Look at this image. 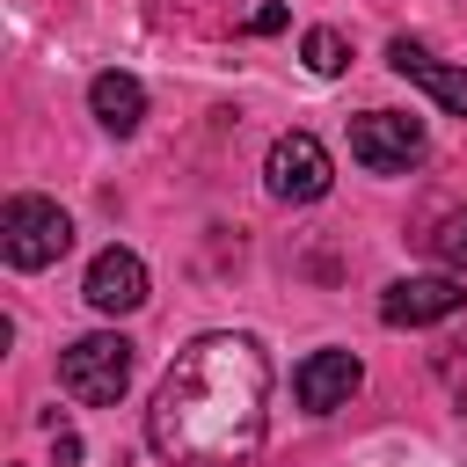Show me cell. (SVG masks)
I'll return each mask as SVG.
<instances>
[{
	"mask_svg": "<svg viewBox=\"0 0 467 467\" xmlns=\"http://www.w3.org/2000/svg\"><path fill=\"white\" fill-rule=\"evenodd\" d=\"M263 401H270V358L255 336H197L146 409V445L175 467H241L263 445Z\"/></svg>",
	"mask_w": 467,
	"mask_h": 467,
	"instance_id": "cell-1",
	"label": "cell"
},
{
	"mask_svg": "<svg viewBox=\"0 0 467 467\" xmlns=\"http://www.w3.org/2000/svg\"><path fill=\"white\" fill-rule=\"evenodd\" d=\"M73 248V219L51 204V197H7L0 204V255L15 263V270H44V263H58Z\"/></svg>",
	"mask_w": 467,
	"mask_h": 467,
	"instance_id": "cell-2",
	"label": "cell"
},
{
	"mask_svg": "<svg viewBox=\"0 0 467 467\" xmlns=\"http://www.w3.org/2000/svg\"><path fill=\"white\" fill-rule=\"evenodd\" d=\"M58 387H66L73 401H88V409H109V401L131 387V343L109 336V328L66 343V350H58Z\"/></svg>",
	"mask_w": 467,
	"mask_h": 467,
	"instance_id": "cell-3",
	"label": "cell"
},
{
	"mask_svg": "<svg viewBox=\"0 0 467 467\" xmlns=\"http://www.w3.org/2000/svg\"><path fill=\"white\" fill-rule=\"evenodd\" d=\"M350 161L372 175H409L423 161V124L401 109H365V117H350Z\"/></svg>",
	"mask_w": 467,
	"mask_h": 467,
	"instance_id": "cell-4",
	"label": "cell"
},
{
	"mask_svg": "<svg viewBox=\"0 0 467 467\" xmlns=\"http://www.w3.org/2000/svg\"><path fill=\"white\" fill-rule=\"evenodd\" d=\"M263 182H270V197H285V204H314V197H328V182H336L328 146H321L314 131H285V139L270 146V161H263Z\"/></svg>",
	"mask_w": 467,
	"mask_h": 467,
	"instance_id": "cell-5",
	"label": "cell"
},
{
	"mask_svg": "<svg viewBox=\"0 0 467 467\" xmlns=\"http://www.w3.org/2000/svg\"><path fill=\"white\" fill-rule=\"evenodd\" d=\"M460 299H467V285H460L452 270H431V277H394V285L379 292V321H387V328H431V321L460 314Z\"/></svg>",
	"mask_w": 467,
	"mask_h": 467,
	"instance_id": "cell-6",
	"label": "cell"
},
{
	"mask_svg": "<svg viewBox=\"0 0 467 467\" xmlns=\"http://www.w3.org/2000/svg\"><path fill=\"white\" fill-rule=\"evenodd\" d=\"M80 299H88L95 314H139V306H146V263H139L131 248H102V255L88 263Z\"/></svg>",
	"mask_w": 467,
	"mask_h": 467,
	"instance_id": "cell-7",
	"label": "cell"
},
{
	"mask_svg": "<svg viewBox=\"0 0 467 467\" xmlns=\"http://www.w3.org/2000/svg\"><path fill=\"white\" fill-rule=\"evenodd\" d=\"M358 379H365L358 350H314V358L292 372V394H299L306 416H328V409H343V401L358 394Z\"/></svg>",
	"mask_w": 467,
	"mask_h": 467,
	"instance_id": "cell-8",
	"label": "cell"
},
{
	"mask_svg": "<svg viewBox=\"0 0 467 467\" xmlns=\"http://www.w3.org/2000/svg\"><path fill=\"white\" fill-rule=\"evenodd\" d=\"M387 66H394L401 80H416V88H423L438 109L467 117V66H438V58H431L416 36H394V44H387Z\"/></svg>",
	"mask_w": 467,
	"mask_h": 467,
	"instance_id": "cell-9",
	"label": "cell"
},
{
	"mask_svg": "<svg viewBox=\"0 0 467 467\" xmlns=\"http://www.w3.org/2000/svg\"><path fill=\"white\" fill-rule=\"evenodd\" d=\"M88 109H95V124H102V131L131 139V131H139V117H146V88H139L131 73H95V80H88Z\"/></svg>",
	"mask_w": 467,
	"mask_h": 467,
	"instance_id": "cell-10",
	"label": "cell"
},
{
	"mask_svg": "<svg viewBox=\"0 0 467 467\" xmlns=\"http://www.w3.org/2000/svg\"><path fill=\"white\" fill-rule=\"evenodd\" d=\"M299 58H306V73H321V80H336V73L350 66V44H343L336 29H306V36H299Z\"/></svg>",
	"mask_w": 467,
	"mask_h": 467,
	"instance_id": "cell-11",
	"label": "cell"
},
{
	"mask_svg": "<svg viewBox=\"0 0 467 467\" xmlns=\"http://www.w3.org/2000/svg\"><path fill=\"white\" fill-rule=\"evenodd\" d=\"M431 248H438V263H445V270H460V263H467V212H452V219L431 234Z\"/></svg>",
	"mask_w": 467,
	"mask_h": 467,
	"instance_id": "cell-12",
	"label": "cell"
},
{
	"mask_svg": "<svg viewBox=\"0 0 467 467\" xmlns=\"http://www.w3.org/2000/svg\"><path fill=\"white\" fill-rule=\"evenodd\" d=\"M438 365H445V379H452V394H467V336H460V343H452V350H445Z\"/></svg>",
	"mask_w": 467,
	"mask_h": 467,
	"instance_id": "cell-13",
	"label": "cell"
},
{
	"mask_svg": "<svg viewBox=\"0 0 467 467\" xmlns=\"http://www.w3.org/2000/svg\"><path fill=\"white\" fill-rule=\"evenodd\" d=\"M270 29H285V7H277V0H270V7H255V15H248V36H270Z\"/></svg>",
	"mask_w": 467,
	"mask_h": 467,
	"instance_id": "cell-14",
	"label": "cell"
}]
</instances>
